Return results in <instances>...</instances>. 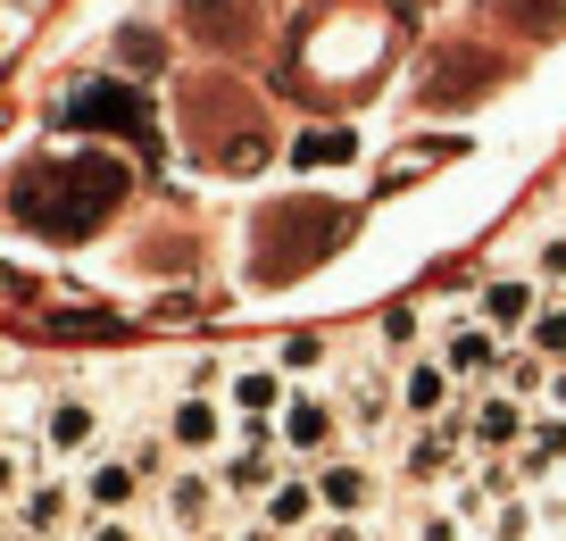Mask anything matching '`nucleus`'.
Segmentation results:
<instances>
[{"label":"nucleus","instance_id":"9b49d317","mask_svg":"<svg viewBox=\"0 0 566 541\" xmlns=\"http://www.w3.org/2000/svg\"><path fill=\"white\" fill-rule=\"evenodd\" d=\"M558 475H566V417L558 408H533L525 441H516V483L542 491V483H558Z\"/></svg>","mask_w":566,"mask_h":541},{"label":"nucleus","instance_id":"393cba45","mask_svg":"<svg viewBox=\"0 0 566 541\" xmlns=\"http://www.w3.org/2000/svg\"><path fill=\"white\" fill-rule=\"evenodd\" d=\"M308 541H375V533H367V517H317Z\"/></svg>","mask_w":566,"mask_h":541},{"label":"nucleus","instance_id":"7ed1b4c3","mask_svg":"<svg viewBox=\"0 0 566 541\" xmlns=\"http://www.w3.org/2000/svg\"><path fill=\"white\" fill-rule=\"evenodd\" d=\"M142 483H150V475H142L125 450H101V458L75 467V500H84V517H134Z\"/></svg>","mask_w":566,"mask_h":541},{"label":"nucleus","instance_id":"1a4fd4ad","mask_svg":"<svg viewBox=\"0 0 566 541\" xmlns=\"http://www.w3.org/2000/svg\"><path fill=\"white\" fill-rule=\"evenodd\" d=\"M408 475H417V491H442L450 475L467 467V434H459V417H442V425H417L408 434V458H400Z\"/></svg>","mask_w":566,"mask_h":541},{"label":"nucleus","instance_id":"39448f33","mask_svg":"<svg viewBox=\"0 0 566 541\" xmlns=\"http://www.w3.org/2000/svg\"><path fill=\"white\" fill-rule=\"evenodd\" d=\"M167 441L192 458H226L233 441V408H217V392H184L176 408H167Z\"/></svg>","mask_w":566,"mask_h":541},{"label":"nucleus","instance_id":"7c9ffc66","mask_svg":"<svg viewBox=\"0 0 566 541\" xmlns=\"http://www.w3.org/2000/svg\"><path fill=\"white\" fill-rule=\"evenodd\" d=\"M292 541H308V533H292Z\"/></svg>","mask_w":566,"mask_h":541},{"label":"nucleus","instance_id":"a878e982","mask_svg":"<svg viewBox=\"0 0 566 541\" xmlns=\"http://www.w3.org/2000/svg\"><path fill=\"white\" fill-rule=\"evenodd\" d=\"M542 408H558V417H566V367H549V392H542Z\"/></svg>","mask_w":566,"mask_h":541},{"label":"nucleus","instance_id":"4be33fe9","mask_svg":"<svg viewBox=\"0 0 566 541\" xmlns=\"http://www.w3.org/2000/svg\"><path fill=\"white\" fill-rule=\"evenodd\" d=\"M384 350H391V358H417V309H391L384 316Z\"/></svg>","mask_w":566,"mask_h":541},{"label":"nucleus","instance_id":"412c9836","mask_svg":"<svg viewBox=\"0 0 566 541\" xmlns=\"http://www.w3.org/2000/svg\"><path fill=\"white\" fill-rule=\"evenodd\" d=\"M67 541H142V524L134 517H84Z\"/></svg>","mask_w":566,"mask_h":541},{"label":"nucleus","instance_id":"dca6fc26","mask_svg":"<svg viewBox=\"0 0 566 541\" xmlns=\"http://www.w3.org/2000/svg\"><path fill=\"white\" fill-rule=\"evenodd\" d=\"M492 384L509 392V400L542 408V392H549V358H542V350H525V342H509V350H500V367H492Z\"/></svg>","mask_w":566,"mask_h":541},{"label":"nucleus","instance_id":"a211bd4d","mask_svg":"<svg viewBox=\"0 0 566 541\" xmlns=\"http://www.w3.org/2000/svg\"><path fill=\"white\" fill-rule=\"evenodd\" d=\"M475 533H483V541H542V500H533V491H509V500H500Z\"/></svg>","mask_w":566,"mask_h":541},{"label":"nucleus","instance_id":"c85d7f7f","mask_svg":"<svg viewBox=\"0 0 566 541\" xmlns=\"http://www.w3.org/2000/svg\"><path fill=\"white\" fill-rule=\"evenodd\" d=\"M9 517H18V508H0V524H9Z\"/></svg>","mask_w":566,"mask_h":541},{"label":"nucleus","instance_id":"aec40b11","mask_svg":"<svg viewBox=\"0 0 566 541\" xmlns=\"http://www.w3.org/2000/svg\"><path fill=\"white\" fill-rule=\"evenodd\" d=\"M292 158H301V167H342V158H350V134H308V142H292Z\"/></svg>","mask_w":566,"mask_h":541},{"label":"nucleus","instance_id":"ddd939ff","mask_svg":"<svg viewBox=\"0 0 566 541\" xmlns=\"http://www.w3.org/2000/svg\"><path fill=\"white\" fill-rule=\"evenodd\" d=\"M459 375L442 367V358H408L400 367V408H408V425H442V417H459Z\"/></svg>","mask_w":566,"mask_h":541},{"label":"nucleus","instance_id":"9d476101","mask_svg":"<svg viewBox=\"0 0 566 541\" xmlns=\"http://www.w3.org/2000/svg\"><path fill=\"white\" fill-rule=\"evenodd\" d=\"M533 309H542V283L533 275H483L475 283V316L500 333V342H516V333L533 325Z\"/></svg>","mask_w":566,"mask_h":541},{"label":"nucleus","instance_id":"f8f14e48","mask_svg":"<svg viewBox=\"0 0 566 541\" xmlns=\"http://www.w3.org/2000/svg\"><path fill=\"white\" fill-rule=\"evenodd\" d=\"M317 517H325L317 475H301V467H283V475H275V491L259 500V524H275L283 541H292V533H317Z\"/></svg>","mask_w":566,"mask_h":541},{"label":"nucleus","instance_id":"f257e3e1","mask_svg":"<svg viewBox=\"0 0 566 541\" xmlns=\"http://www.w3.org/2000/svg\"><path fill=\"white\" fill-rule=\"evenodd\" d=\"M101 441H108V417H101V400H92V392H59V400L42 408V450H51L59 467L101 458Z\"/></svg>","mask_w":566,"mask_h":541},{"label":"nucleus","instance_id":"f03ea898","mask_svg":"<svg viewBox=\"0 0 566 541\" xmlns=\"http://www.w3.org/2000/svg\"><path fill=\"white\" fill-rule=\"evenodd\" d=\"M334 434H342V417H334V400H317V392H283V408H275V450L301 467V458H334Z\"/></svg>","mask_w":566,"mask_h":541},{"label":"nucleus","instance_id":"423d86ee","mask_svg":"<svg viewBox=\"0 0 566 541\" xmlns=\"http://www.w3.org/2000/svg\"><path fill=\"white\" fill-rule=\"evenodd\" d=\"M525 425H533V408H525V400H509L500 384L483 392V400H467V408H459L467 450H492V458H500V450H516V441H525Z\"/></svg>","mask_w":566,"mask_h":541},{"label":"nucleus","instance_id":"bb28decb","mask_svg":"<svg viewBox=\"0 0 566 541\" xmlns=\"http://www.w3.org/2000/svg\"><path fill=\"white\" fill-rule=\"evenodd\" d=\"M233 541H283V533H275V524H250V533H233Z\"/></svg>","mask_w":566,"mask_h":541},{"label":"nucleus","instance_id":"c756f323","mask_svg":"<svg viewBox=\"0 0 566 541\" xmlns=\"http://www.w3.org/2000/svg\"><path fill=\"white\" fill-rule=\"evenodd\" d=\"M549 541H566V533H549Z\"/></svg>","mask_w":566,"mask_h":541},{"label":"nucleus","instance_id":"0eeeda50","mask_svg":"<svg viewBox=\"0 0 566 541\" xmlns=\"http://www.w3.org/2000/svg\"><path fill=\"white\" fill-rule=\"evenodd\" d=\"M217 500H226L217 467H176V475H159V508H167V524H176V533H209Z\"/></svg>","mask_w":566,"mask_h":541},{"label":"nucleus","instance_id":"cd10ccee","mask_svg":"<svg viewBox=\"0 0 566 541\" xmlns=\"http://www.w3.org/2000/svg\"><path fill=\"white\" fill-rule=\"evenodd\" d=\"M0 51H9V18H0Z\"/></svg>","mask_w":566,"mask_h":541},{"label":"nucleus","instance_id":"4468645a","mask_svg":"<svg viewBox=\"0 0 566 541\" xmlns=\"http://www.w3.org/2000/svg\"><path fill=\"white\" fill-rule=\"evenodd\" d=\"M500 350H509V342H500V333L483 325V316H459V325L442 333V350H433V358H442V367L459 375V384H483V375L500 367Z\"/></svg>","mask_w":566,"mask_h":541},{"label":"nucleus","instance_id":"b1692460","mask_svg":"<svg viewBox=\"0 0 566 541\" xmlns=\"http://www.w3.org/2000/svg\"><path fill=\"white\" fill-rule=\"evenodd\" d=\"M533 275H542V283H566V233H549V242L533 250Z\"/></svg>","mask_w":566,"mask_h":541},{"label":"nucleus","instance_id":"20e7f679","mask_svg":"<svg viewBox=\"0 0 566 541\" xmlns=\"http://www.w3.org/2000/svg\"><path fill=\"white\" fill-rule=\"evenodd\" d=\"M18 524H25V541H67L75 524H84L75 475H34V483L18 491Z\"/></svg>","mask_w":566,"mask_h":541},{"label":"nucleus","instance_id":"2eb2a0df","mask_svg":"<svg viewBox=\"0 0 566 541\" xmlns=\"http://www.w3.org/2000/svg\"><path fill=\"white\" fill-rule=\"evenodd\" d=\"M283 375L275 367H242V375H226V408H233V425H275V408H283Z\"/></svg>","mask_w":566,"mask_h":541},{"label":"nucleus","instance_id":"5701e85b","mask_svg":"<svg viewBox=\"0 0 566 541\" xmlns=\"http://www.w3.org/2000/svg\"><path fill=\"white\" fill-rule=\"evenodd\" d=\"M25 483H34V475H25V450H9V441H0V508H18Z\"/></svg>","mask_w":566,"mask_h":541},{"label":"nucleus","instance_id":"6ab92c4d","mask_svg":"<svg viewBox=\"0 0 566 541\" xmlns=\"http://www.w3.org/2000/svg\"><path fill=\"white\" fill-rule=\"evenodd\" d=\"M516 342H525V350H542L549 367H566V300H542V309H533V325L516 333Z\"/></svg>","mask_w":566,"mask_h":541},{"label":"nucleus","instance_id":"6e6552de","mask_svg":"<svg viewBox=\"0 0 566 541\" xmlns=\"http://www.w3.org/2000/svg\"><path fill=\"white\" fill-rule=\"evenodd\" d=\"M317 500H325V517H375L384 475L367 458H317Z\"/></svg>","mask_w":566,"mask_h":541},{"label":"nucleus","instance_id":"f3484780","mask_svg":"<svg viewBox=\"0 0 566 541\" xmlns=\"http://www.w3.org/2000/svg\"><path fill=\"white\" fill-rule=\"evenodd\" d=\"M325 358H334V350H325V333H283V342L266 350V367H275L283 384H308V375H325Z\"/></svg>","mask_w":566,"mask_h":541}]
</instances>
